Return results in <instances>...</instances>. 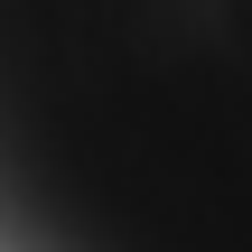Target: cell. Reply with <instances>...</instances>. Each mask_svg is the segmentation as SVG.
<instances>
[{
    "mask_svg": "<svg viewBox=\"0 0 252 252\" xmlns=\"http://www.w3.org/2000/svg\"><path fill=\"white\" fill-rule=\"evenodd\" d=\"M0 252H252V0H0Z\"/></svg>",
    "mask_w": 252,
    "mask_h": 252,
    "instance_id": "6da1fadb",
    "label": "cell"
}]
</instances>
